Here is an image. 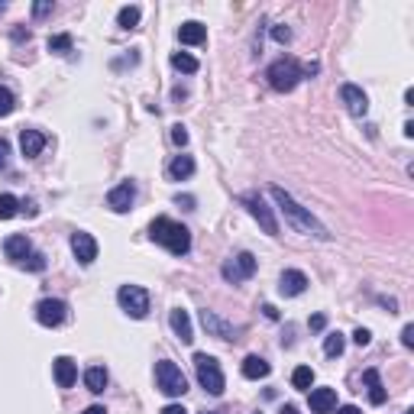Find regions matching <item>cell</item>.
<instances>
[{
	"instance_id": "6da1fadb",
	"label": "cell",
	"mask_w": 414,
	"mask_h": 414,
	"mask_svg": "<svg viewBox=\"0 0 414 414\" xmlns=\"http://www.w3.org/2000/svg\"><path fill=\"white\" fill-rule=\"evenodd\" d=\"M269 195H272V201L279 204V211L285 214V220L298 230V233H305V237H314V240H330V230L324 227V223L314 217L311 211H305V207H301L295 198L288 195L285 188L272 185V188H269Z\"/></svg>"
},
{
	"instance_id": "7a4b0ae2",
	"label": "cell",
	"mask_w": 414,
	"mask_h": 414,
	"mask_svg": "<svg viewBox=\"0 0 414 414\" xmlns=\"http://www.w3.org/2000/svg\"><path fill=\"white\" fill-rule=\"evenodd\" d=\"M149 240L165 246L172 256H188L191 253V230L185 223H178L172 217H156L149 223Z\"/></svg>"
},
{
	"instance_id": "3957f363",
	"label": "cell",
	"mask_w": 414,
	"mask_h": 414,
	"mask_svg": "<svg viewBox=\"0 0 414 414\" xmlns=\"http://www.w3.org/2000/svg\"><path fill=\"white\" fill-rule=\"evenodd\" d=\"M265 78H269V85L275 88V91L288 94V91H295L298 81L305 78V65H301L298 59H291V55H282V59H275L269 65Z\"/></svg>"
},
{
	"instance_id": "277c9868",
	"label": "cell",
	"mask_w": 414,
	"mask_h": 414,
	"mask_svg": "<svg viewBox=\"0 0 414 414\" xmlns=\"http://www.w3.org/2000/svg\"><path fill=\"white\" fill-rule=\"evenodd\" d=\"M156 389L169 398H181L188 392L185 372L178 369L172 359H159V363H156Z\"/></svg>"
},
{
	"instance_id": "5b68a950",
	"label": "cell",
	"mask_w": 414,
	"mask_h": 414,
	"mask_svg": "<svg viewBox=\"0 0 414 414\" xmlns=\"http://www.w3.org/2000/svg\"><path fill=\"white\" fill-rule=\"evenodd\" d=\"M195 372H198V382H201L204 392H211V395H223L227 389V382H223V369L214 356L207 353H198L195 356Z\"/></svg>"
},
{
	"instance_id": "8992f818",
	"label": "cell",
	"mask_w": 414,
	"mask_h": 414,
	"mask_svg": "<svg viewBox=\"0 0 414 414\" xmlns=\"http://www.w3.org/2000/svg\"><path fill=\"white\" fill-rule=\"evenodd\" d=\"M240 201H243V207L249 211V217H253L256 223H259V227L269 233V237H279V220H275L272 207L265 204V198H262L259 191H246Z\"/></svg>"
},
{
	"instance_id": "52a82bcc",
	"label": "cell",
	"mask_w": 414,
	"mask_h": 414,
	"mask_svg": "<svg viewBox=\"0 0 414 414\" xmlns=\"http://www.w3.org/2000/svg\"><path fill=\"white\" fill-rule=\"evenodd\" d=\"M117 305L133 317V321H143L149 314V291L143 285H120L117 291Z\"/></svg>"
},
{
	"instance_id": "ba28073f",
	"label": "cell",
	"mask_w": 414,
	"mask_h": 414,
	"mask_svg": "<svg viewBox=\"0 0 414 414\" xmlns=\"http://www.w3.org/2000/svg\"><path fill=\"white\" fill-rule=\"evenodd\" d=\"M253 272H256V256H253V253H237L233 259L223 262L220 275H223L230 285H240V282L253 279Z\"/></svg>"
},
{
	"instance_id": "9c48e42d",
	"label": "cell",
	"mask_w": 414,
	"mask_h": 414,
	"mask_svg": "<svg viewBox=\"0 0 414 414\" xmlns=\"http://www.w3.org/2000/svg\"><path fill=\"white\" fill-rule=\"evenodd\" d=\"M65 317H68V305L59 301V298H43L36 305V321L43 324V327H62Z\"/></svg>"
},
{
	"instance_id": "30bf717a",
	"label": "cell",
	"mask_w": 414,
	"mask_h": 414,
	"mask_svg": "<svg viewBox=\"0 0 414 414\" xmlns=\"http://www.w3.org/2000/svg\"><path fill=\"white\" fill-rule=\"evenodd\" d=\"M136 201V185L133 181H120L117 188H110L107 191V207L113 214H127Z\"/></svg>"
},
{
	"instance_id": "8fae6325",
	"label": "cell",
	"mask_w": 414,
	"mask_h": 414,
	"mask_svg": "<svg viewBox=\"0 0 414 414\" xmlns=\"http://www.w3.org/2000/svg\"><path fill=\"white\" fill-rule=\"evenodd\" d=\"M71 253H75V259L81 262V265H91V262L97 259V240H94L91 233H85V230H75V233H71Z\"/></svg>"
},
{
	"instance_id": "7c38bea8",
	"label": "cell",
	"mask_w": 414,
	"mask_h": 414,
	"mask_svg": "<svg viewBox=\"0 0 414 414\" xmlns=\"http://www.w3.org/2000/svg\"><path fill=\"white\" fill-rule=\"evenodd\" d=\"M340 101L347 104V110L353 113V117H366V113H369V97L363 94V88L343 85L340 88Z\"/></svg>"
},
{
	"instance_id": "4fadbf2b",
	"label": "cell",
	"mask_w": 414,
	"mask_h": 414,
	"mask_svg": "<svg viewBox=\"0 0 414 414\" xmlns=\"http://www.w3.org/2000/svg\"><path fill=\"white\" fill-rule=\"evenodd\" d=\"M305 288H308V275H305V272H298V269H285V272H282L279 291H282L285 298L305 295Z\"/></svg>"
},
{
	"instance_id": "5bb4252c",
	"label": "cell",
	"mask_w": 414,
	"mask_h": 414,
	"mask_svg": "<svg viewBox=\"0 0 414 414\" xmlns=\"http://www.w3.org/2000/svg\"><path fill=\"white\" fill-rule=\"evenodd\" d=\"M308 408L314 414H333V408H337V389H311Z\"/></svg>"
},
{
	"instance_id": "9a60e30c",
	"label": "cell",
	"mask_w": 414,
	"mask_h": 414,
	"mask_svg": "<svg viewBox=\"0 0 414 414\" xmlns=\"http://www.w3.org/2000/svg\"><path fill=\"white\" fill-rule=\"evenodd\" d=\"M4 253H7L10 262H17V265H20L26 256L33 253V243H29V237H26V233H13V237L4 240Z\"/></svg>"
},
{
	"instance_id": "2e32d148",
	"label": "cell",
	"mask_w": 414,
	"mask_h": 414,
	"mask_svg": "<svg viewBox=\"0 0 414 414\" xmlns=\"http://www.w3.org/2000/svg\"><path fill=\"white\" fill-rule=\"evenodd\" d=\"M201 324L207 327V333L211 337H220V340H237V327L227 321H220L214 311H201Z\"/></svg>"
},
{
	"instance_id": "e0dca14e",
	"label": "cell",
	"mask_w": 414,
	"mask_h": 414,
	"mask_svg": "<svg viewBox=\"0 0 414 414\" xmlns=\"http://www.w3.org/2000/svg\"><path fill=\"white\" fill-rule=\"evenodd\" d=\"M52 372H55L59 389H71V385L78 382V363L75 359H68V356H59V359L52 363Z\"/></svg>"
},
{
	"instance_id": "ac0fdd59",
	"label": "cell",
	"mask_w": 414,
	"mask_h": 414,
	"mask_svg": "<svg viewBox=\"0 0 414 414\" xmlns=\"http://www.w3.org/2000/svg\"><path fill=\"white\" fill-rule=\"evenodd\" d=\"M178 39H181L185 46H201V43H207V26L198 23V20H188V23L178 26Z\"/></svg>"
},
{
	"instance_id": "d6986e66",
	"label": "cell",
	"mask_w": 414,
	"mask_h": 414,
	"mask_svg": "<svg viewBox=\"0 0 414 414\" xmlns=\"http://www.w3.org/2000/svg\"><path fill=\"white\" fill-rule=\"evenodd\" d=\"M20 149H23L26 159H36V156L46 149V133H39V130H23V133H20Z\"/></svg>"
},
{
	"instance_id": "ffe728a7",
	"label": "cell",
	"mask_w": 414,
	"mask_h": 414,
	"mask_svg": "<svg viewBox=\"0 0 414 414\" xmlns=\"http://www.w3.org/2000/svg\"><path fill=\"white\" fill-rule=\"evenodd\" d=\"M169 324H172V330H175V337L181 340V343H191V340H195V330H191V317H188V311L175 308V311L169 314Z\"/></svg>"
},
{
	"instance_id": "44dd1931",
	"label": "cell",
	"mask_w": 414,
	"mask_h": 414,
	"mask_svg": "<svg viewBox=\"0 0 414 414\" xmlns=\"http://www.w3.org/2000/svg\"><path fill=\"white\" fill-rule=\"evenodd\" d=\"M363 382H366V389H369V401H372V405H385L389 392H385V385H382V379H379V369H366L363 372Z\"/></svg>"
},
{
	"instance_id": "7402d4cb",
	"label": "cell",
	"mask_w": 414,
	"mask_h": 414,
	"mask_svg": "<svg viewBox=\"0 0 414 414\" xmlns=\"http://www.w3.org/2000/svg\"><path fill=\"white\" fill-rule=\"evenodd\" d=\"M272 372V366L265 363V359H262V356H246L243 359V375L246 379H265V375H269Z\"/></svg>"
},
{
	"instance_id": "603a6c76",
	"label": "cell",
	"mask_w": 414,
	"mask_h": 414,
	"mask_svg": "<svg viewBox=\"0 0 414 414\" xmlns=\"http://www.w3.org/2000/svg\"><path fill=\"white\" fill-rule=\"evenodd\" d=\"M169 175L175 178V181L191 178V175H195V159H191V156H175V159L169 162Z\"/></svg>"
},
{
	"instance_id": "cb8c5ba5",
	"label": "cell",
	"mask_w": 414,
	"mask_h": 414,
	"mask_svg": "<svg viewBox=\"0 0 414 414\" xmlns=\"http://www.w3.org/2000/svg\"><path fill=\"white\" fill-rule=\"evenodd\" d=\"M107 382H110V375H107L104 366H91V369L85 372V385H88V392H94V395H101V392L107 389Z\"/></svg>"
},
{
	"instance_id": "d4e9b609",
	"label": "cell",
	"mask_w": 414,
	"mask_h": 414,
	"mask_svg": "<svg viewBox=\"0 0 414 414\" xmlns=\"http://www.w3.org/2000/svg\"><path fill=\"white\" fill-rule=\"evenodd\" d=\"M139 17H143V10L136 7V4L133 7H123L117 13V26L120 29H136V26H139Z\"/></svg>"
},
{
	"instance_id": "484cf974",
	"label": "cell",
	"mask_w": 414,
	"mask_h": 414,
	"mask_svg": "<svg viewBox=\"0 0 414 414\" xmlns=\"http://www.w3.org/2000/svg\"><path fill=\"white\" fill-rule=\"evenodd\" d=\"M172 65H175L181 75H195L198 68H201L195 55H188V52H175V55H172Z\"/></svg>"
},
{
	"instance_id": "4316f807",
	"label": "cell",
	"mask_w": 414,
	"mask_h": 414,
	"mask_svg": "<svg viewBox=\"0 0 414 414\" xmlns=\"http://www.w3.org/2000/svg\"><path fill=\"white\" fill-rule=\"evenodd\" d=\"M291 385L301 389V392L311 389V385H314V369H311V366H298V369L291 372Z\"/></svg>"
},
{
	"instance_id": "83f0119b",
	"label": "cell",
	"mask_w": 414,
	"mask_h": 414,
	"mask_svg": "<svg viewBox=\"0 0 414 414\" xmlns=\"http://www.w3.org/2000/svg\"><path fill=\"white\" fill-rule=\"evenodd\" d=\"M343 347H347L343 333H327V337H324V353H327L330 359H337V356L343 353Z\"/></svg>"
},
{
	"instance_id": "f1b7e54d",
	"label": "cell",
	"mask_w": 414,
	"mask_h": 414,
	"mask_svg": "<svg viewBox=\"0 0 414 414\" xmlns=\"http://www.w3.org/2000/svg\"><path fill=\"white\" fill-rule=\"evenodd\" d=\"M20 214V201L13 195H0V220H10Z\"/></svg>"
},
{
	"instance_id": "f546056e",
	"label": "cell",
	"mask_w": 414,
	"mask_h": 414,
	"mask_svg": "<svg viewBox=\"0 0 414 414\" xmlns=\"http://www.w3.org/2000/svg\"><path fill=\"white\" fill-rule=\"evenodd\" d=\"M49 52H55V55H65V52H71V36H68V33L49 36Z\"/></svg>"
},
{
	"instance_id": "4dcf8cb0",
	"label": "cell",
	"mask_w": 414,
	"mask_h": 414,
	"mask_svg": "<svg viewBox=\"0 0 414 414\" xmlns=\"http://www.w3.org/2000/svg\"><path fill=\"white\" fill-rule=\"evenodd\" d=\"M13 107H17V97H13V91L0 85V117H10V113H13Z\"/></svg>"
},
{
	"instance_id": "1f68e13d",
	"label": "cell",
	"mask_w": 414,
	"mask_h": 414,
	"mask_svg": "<svg viewBox=\"0 0 414 414\" xmlns=\"http://www.w3.org/2000/svg\"><path fill=\"white\" fill-rule=\"evenodd\" d=\"M20 265H23V269H29V272H43L46 269V256L43 253H29L23 262H20Z\"/></svg>"
},
{
	"instance_id": "d6a6232c",
	"label": "cell",
	"mask_w": 414,
	"mask_h": 414,
	"mask_svg": "<svg viewBox=\"0 0 414 414\" xmlns=\"http://www.w3.org/2000/svg\"><path fill=\"white\" fill-rule=\"evenodd\" d=\"M272 39H275V43H291V29H288V26H272Z\"/></svg>"
},
{
	"instance_id": "836d02e7",
	"label": "cell",
	"mask_w": 414,
	"mask_h": 414,
	"mask_svg": "<svg viewBox=\"0 0 414 414\" xmlns=\"http://www.w3.org/2000/svg\"><path fill=\"white\" fill-rule=\"evenodd\" d=\"M172 143L175 146H188V130L178 123V127H172Z\"/></svg>"
},
{
	"instance_id": "e575fe53",
	"label": "cell",
	"mask_w": 414,
	"mask_h": 414,
	"mask_svg": "<svg viewBox=\"0 0 414 414\" xmlns=\"http://www.w3.org/2000/svg\"><path fill=\"white\" fill-rule=\"evenodd\" d=\"M7 165H10V143L0 136V172L7 169Z\"/></svg>"
},
{
	"instance_id": "d590c367",
	"label": "cell",
	"mask_w": 414,
	"mask_h": 414,
	"mask_svg": "<svg viewBox=\"0 0 414 414\" xmlns=\"http://www.w3.org/2000/svg\"><path fill=\"white\" fill-rule=\"evenodd\" d=\"M353 340H356V347H366V343H369V340H372V333H369V330H366V327H359V330H356V333H353Z\"/></svg>"
},
{
	"instance_id": "8d00e7d4",
	"label": "cell",
	"mask_w": 414,
	"mask_h": 414,
	"mask_svg": "<svg viewBox=\"0 0 414 414\" xmlns=\"http://www.w3.org/2000/svg\"><path fill=\"white\" fill-rule=\"evenodd\" d=\"M49 13H52V4H33V17H36V20L49 17Z\"/></svg>"
},
{
	"instance_id": "74e56055",
	"label": "cell",
	"mask_w": 414,
	"mask_h": 414,
	"mask_svg": "<svg viewBox=\"0 0 414 414\" xmlns=\"http://www.w3.org/2000/svg\"><path fill=\"white\" fill-rule=\"evenodd\" d=\"M401 343H405V347H414V324H405V330H401Z\"/></svg>"
},
{
	"instance_id": "f35d334b",
	"label": "cell",
	"mask_w": 414,
	"mask_h": 414,
	"mask_svg": "<svg viewBox=\"0 0 414 414\" xmlns=\"http://www.w3.org/2000/svg\"><path fill=\"white\" fill-rule=\"evenodd\" d=\"M324 324H327L324 314H314V317H311V330H324Z\"/></svg>"
},
{
	"instance_id": "ab89813d",
	"label": "cell",
	"mask_w": 414,
	"mask_h": 414,
	"mask_svg": "<svg viewBox=\"0 0 414 414\" xmlns=\"http://www.w3.org/2000/svg\"><path fill=\"white\" fill-rule=\"evenodd\" d=\"M162 414H188V411L181 405H165V408H162Z\"/></svg>"
},
{
	"instance_id": "60d3db41",
	"label": "cell",
	"mask_w": 414,
	"mask_h": 414,
	"mask_svg": "<svg viewBox=\"0 0 414 414\" xmlns=\"http://www.w3.org/2000/svg\"><path fill=\"white\" fill-rule=\"evenodd\" d=\"M333 411H337V414H363L356 405H343V408H333Z\"/></svg>"
},
{
	"instance_id": "b9f144b4",
	"label": "cell",
	"mask_w": 414,
	"mask_h": 414,
	"mask_svg": "<svg viewBox=\"0 0 414 414\" xmlns=\"http://www.w3.org/2000/svg\"><path fill=\"white\" fill-rule=\"evenodd\" d=\"M262 311H265V317H269V321H275V317H279V311H275V308H272V305H265V308H262Z\"/></svg>"
},
{
	"instance_id": "7bdbcfd3",
	"label": "cell",
	"mask_w": 414,
	"mask_h": 414,
	"mask_svg": "<svg viewBox=\"0 0 414 414\" xmlns=\"http://www.w3.org/2000/svg\"><path fill=\"white\" fill-rule=\"evenodd\" d=\"M85 414H107V411L101 405H91V408H85Z\"/></svg>"
},
{
	"instance_id": "ee69618b",
	"label": "cell",
	"mask_w": 414,
	"mask_h": 414,
	"mask_svg": "<svg viewBox=\"0 0 414 414\" xmlns=\"http://www.w3.org/2000/svg\"><path fill=\"white\" fill-rule=\"evenodd\" d=\"M279 414H298V408H295V405H285Z\"/></svg>"
},
{
	"instance_id": "f6af8a7d",
	"label": "cell",
	"mask_w": 414,
	"mask_h": 414,
	"mask_svg": "<svg viewBox=\"0 0 414 414\" xmlns=\"http://www.w3.org/2000/svg\"><path fill=\"white\" fill-rule=\"evenodd\" d=\"M201 414H217V411H201Z\"/></svg>"
},
{
	"instance_id": "bcb514c9",
	"label": "cell",
	"mask_w": 414,
	"mask_h": 414,
	"mask_svg": "<svg viewBox=\"0 0 414 414\" xmlns=\"http://www.w3.org/2000/svg\"><path fill=\"white\" fill-rule=\"evenodd\" d=\"M405 414H414V411H405Z\"/></svg>"
},
{
	"instance_id": "7dc6e473",
	"label": "cell",
	"mask_w": 414,
	"mask_h": 414,
	"mask_svg": "<svg viewBox=\"0 0 414 414\" xmlns=\"http://www.w3.org/2000/svg\"><path fill=\"white\" fill-rule=\"evenodd\" d=\"M256 414H259V411H256Z\"/></svg>"
}]
</instances>
